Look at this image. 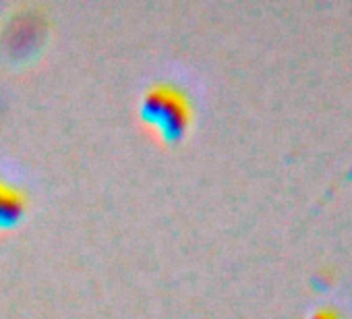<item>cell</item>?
<instances>
[{"mask_svg": "<svg viewBox=\"0 0 352 319\" xmlns=\"http://www.w3.org/2000/svg\"><path fill=\"white\" fill-rule=\"evenodd\" d=\"M141 114L166 139L181 137L191 122V106L187 96L164 83H157L145 91L141 100Z\"/></svg>", "mask_w": 352, "mask_h": 319, "instance_id": "1", "label": "cell"}, {"mask_svg": "<svg viewBox=\"0 0 352 319\" xmlns=\"http://www.w3.org/2000/svg\"><path fill=\"white\" fill-rule=\"evenodd\" d=\"M23 212H25L23 193L15 185L0 179V226L15 224L23 216Z\"/></svg>", "mask_w": 352, "mask_h": 319, "instance_id": "2", "label": "cell"}]
</instances>
